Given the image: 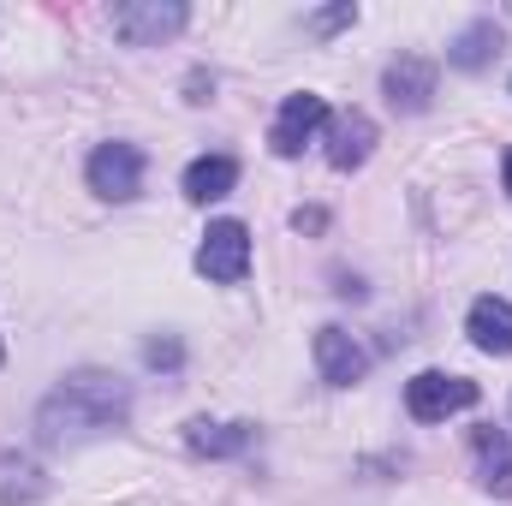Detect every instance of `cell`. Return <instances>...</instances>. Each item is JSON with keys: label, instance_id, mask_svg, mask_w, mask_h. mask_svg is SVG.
I'll return each mask as SVG.
<instances>
[{"label": "cell", "instance_id": "obj_1", "mask_svg": "<svg viewBox=\"0 0 512 506\" xmlns=\"http://www.w3.org/2000/svg\"><path fill=\"white\" fill-rule=\"evenodd\" d=\"M131 417V387L108 370H78L66 376L36 411V435L42 447H78V441H96L108 429H120Z\"/></svg>", "mask_w": 512, "mask_h": 506}, {"label": "cell", "instance_id": "obj_2", "mask_svg": "<svg viewBox=\"0 0 512 506\" xmlns=\"http://www.w3.org/2000/svg\"><path fill=\"white\" fill-rule=\"evenodd\" d=\"M477 399H483L477 381L447 376V370H423V376L405 381V411H411L417 423H441V417H453V411H471Z\"/></svg>", "mask_w": 512, "mask_h": 506}, {"label": "cell", "instance_id": "obj_3", "mask_svg": "<svg viewBox=\"0 0 512 506\" xmlns=\"http://www.w3.org/2000/svg\"><path fill=\"white\" fill-rule=\"evenodd\" d=\"M197 274H209V280H221V286H239V280L251 274V233H245V221H215V227L203 233V245H197Z\"/></svg>", "mask_w": 512, "mask_h": 506}, {"label": "cell", "instance_id": "obj_4", "mask_svg": "<svg viewBox=\"0 0 512 506\" xmlns=\"http://www.w3.org/2000/svg\"><path fill=\"white\" fill-rule=\"evenodd\" d=\"M185 18L191 12L179 0H126V6H114V36L131 48H155L161 36H179Z\"/></svg>", "mask_w": 512, "mask_h": 506}, {"label": "cell", "instance_id": "obj_5", "mask_svg": "<svg viewBox=\"0 0 512 506\" xmlns=\"http://www.w3.org/2000/svg\"><path fill=\"white\" fill-rule=\"evenodd\" d=\"M137 185H143V149L137 143H102L90 155V191L96 197L126 203V197H137Z\"/></svg>", "mask_w": 512, "mask_h": 506}, {"label": "cell", "instance_id": "obj_6", "mask_svg": "<svg viewBox=\"0 0 512 506\" xmlns=\"http://www.w3.org/2000/svg\"><path fill=\"white\" fill-rule=\"evenodd\" d=\"M322 126H328V102H322V96H310V90H298V96H286V102H280L268 143H274V155H286V161H292V155H304V143H310Z\"/></svg>", "mask_w": 512, "mask_h": 506}, {"label": "cell", "instance_id": "obj_7", "mask_svg": "<svg viewBox=\"0 0 512 506\" xmlns=\"http://www.w3.org/2000/svg\"><path fill=\"white\" fill-rule=\"evenodd\" d=\"M382 90H387V102H393L399 114H423L429 96H435V60H423V54H399V60L387 66Z\"/></svg>", "mask_w": 512, "mask_h": 506}, {"label": "cell", "instance_id": "obj_8", "mask_svg": "<svg viewBox=\"0 0 512 506\" xmlns=\"http://www.w3.org/2000/svg\"><path fill=\"white\" fill-rule=\"evenodd\" d=\"M316 370H322L328 387H352V381H364L370 358L346 328H316Z\"/></svg>", "mask_w": 512, "mask_h": 506}, {"label": "cell", "instance_id": "obj_9", "mask_svg": "<svg viewBox=\"0 0 512 506\" xmlns=\"http://www.w3.org/2000/svg\"><path fill=\"white\" fill-rule=\"evenodd\" d=\"M465 334H471L477 352H489V358H512V304L507 298H495V292H483V298L471 304V316H465Z\"/></svg>", "mask_w": 512, "mask_h": 506}, {"label": "cell", "instance_id": "obj_10", "mask_svg": "<svg viewBox=\"0 0 512 506\" xmlns=\"http://www.w3.org/2000/svg\"><path fill=\"white\" fill-rule=\"evenodd\" d=\"M471 459H477V483L489 495H512V435L507 429H471Z\"/></svg>", "mask_w": 512, "mask_h": 506}, {"label": "cell", "instance_id": "obj_11", "mask_svg": "<svg viewBox=\"0 0 512 506\" xmlns=\"http://www.w3.org/2000/svg\"><path fill=\"white\" fill-rule=\"evenodd\" d=\"M370 149H376V120H370V114H340V120H334V131H328V167H334V173L364 167Z\"/></svg>", "mask_w": 512, "mask_h": 506}, {"label": "cell", "instance_id": "obj_12", "mask_svg": "<svg viewBox=\"0 0 512 506\" xmlns=\"http://www.w3.org/2000/svg\"><path fill=\"white\" fill-rule=\"evenodd\" d=\"M239 185V161L233 155H197L191 167H185V197L191 203H215V197H227Z\"/></svg>", "mask_w": 512, "mask_h": 506}, {"label": "cell", "instance_id": "obj_13", "mask_svg": "<svg viewBox=\"0 0 512 506\" xmlns=\"http://www.w3.org/2000/svg\"><path fill=\"white\" fill-rule=\"evenodd\" d=\"M495 48H501V30H495V18H477V24H465V30L453 36L447 60H453L459 72H483V66L495 60Z\"/></svg>", "mask_w": 512, "mask_h": 506}, {"label": "cell", "instance_id": "obj_14", "mask_svg": "<svg viewBox=\"0 0 512 506\" xmlns=\"http://www.w3.org/2000/svg\"><path fill=\"white\" fill-rule=\"evenodd\" d=\"M191 453H203V459H233V453H245L251 447V423H191Z\"/></svg>", "mask_w": 512, "mask_h": 506}, {"label": "cell", "instance_id": "obj_15", "mask_svg": "<svg viewBox=\"0 0 512 506\" xmlns=\"http://www.w3.org/2000/svg\"><path fill=\"white\" fill-rule=\"evenodd\" d=\"M42 495H48L42 471H36L30 459H12V453H0V501L18 506V501H42Z\"/></svg>", "mask_w": 512, "mask_h": 506}, {"label": "cell", "instance_id": "obj_16", "mask_svg": "<svg viewBox=\"0 0 512 506\" xmlns=\"http://www.w3.org/2000/svg\"><path fill=\"white\" fill-rule=\"evenodd\" d=\"M143 358H149L155 370H179V364H185V346H179V340H149Z\"/></svg>", "mask_w": 512, "mask_h": 506}, {"label": "cell", "instance_id": "obj_17", "mask_svg": "<svg viewBox=\"0 0 512 506\" xmlns=\"http://www.w3.org/2000/svg\"><path fill=\"white\" fill-rule=\"evenodd\" d=\"M352 18H358V6H328V12L310 18V30H316V36H334V30H346Z\"/></svg>", "mask_w": 512, "mask_h": 506}, {"label": "cell", "instance_id": "obj_18", "mask_svg": "<svg viewBox=\"0 0 512 506\" xmlns=\"http://www.w3.org/2000/svg\"><path fill=\"white\" fill-rule=\"evenodd\" d=\"M292 227H298V233H304V227H322V209H298V215H292Z\"/></svg>", "mask_w": 512, "mask_h": 506}, {"label": "cell", "instance_id": "obj_19", "mask_svg": "<svg viewBox=\"0 0 512 506\" xmlns=\"http://www.w3.org/2000/svg\"><path fill=\"white\" fill-rule=\"evenodd\" d=\"M501 179H507V197H512V149H507V161H501Z\"/></svg>", "mask_w": 512, "mask_h": 506}, {"label": "cell", "instance_id": "obj_20", "mask_svg": "<svg viewBox=\"0 0 512 506\" xmlns=\"http://www.w3.org/2000/svg\"><path fill=\"white\" fill-rule=\"evenodd\" d=\"M507 18H512V6H507Z\"/></svg>", "mask_w": 512, "mask_h": 506}]
</instances>
